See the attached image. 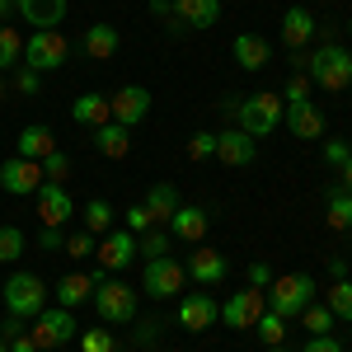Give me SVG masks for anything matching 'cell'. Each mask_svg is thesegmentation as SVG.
Instances as JSON below:
<instances>
[{
    "label": "cell",
    "mask_w": 352,
    "mask_h": 352,
    "mask_svg": "<svg viewBox=\"0 0 352 352\" xmlns=\"http://www.w3.org/2000/svg\"><path fill=\"white\" fill-rule=\"evenodd\" d=\"M80 352H118L113 329H85L80 333Z\"/></svg>",
    "instance_id": "obj_37"
},
{
    "label": "cell",
    "mask_w": 352,
    "mask_h": 352,
    "mask_svg": "<svg viewBox=\"0 0 352 352\" xmlns=\"http://www.w3.org/2000/svg\"><path fill=\"white\" fill-rule=\"evenodd\" d=\"M122 221H127L122 230H132V235H146V230H151V212H146L141 202H136V207H127V212H122Z\"/></svg>",
    "instance_id": "obj_44"
},
{
    "label": "cell",
    "mask_w": 352,
    "mask_h": 352,
    "mask_svg": "<svg viewBox=\"0 0 352 352\" xmlns=\"http://www.w3.org/2000/svg\"><path fill=\"white\" fill-rule=\"evenodd\" d=\"M104 282V272H66L61 282H56V305H66V310H76L85 300H94V287Z\"/></svg>",
    "instance_id": "obj_16"
},
{
    "label": "cell",
    "mask_w": 352,
    "mask_h": 352,
    "mask_svg": "<svg viewBox=\"0 0 352 352\" xmlns=\"http://www.w3.org/2000/svg\"><path fill=\"white\" fill-rule=\"evenodd\" d=\"M207 226H212V217H207L202 207H184V202H179V212L169 217V235H174V240L197 244L202 235H207Z\"/></svg>",
    "instance_id": "obj_21"
},
{
    "label": "cell",
    "mask_w": 352,
    "mask_h": 352,
    "mask_svg": "<svg viewBox=\"0 0 352 352\" xmlns=\"http://www.w3.org/2000/svg\"><path fill=\"white\" fill-rule=\"evenodd\" d=\"M169 240H174L169 230H155V226H151V230L141 235V244H136V254H146V258H164V254H169Z\"/></svg>",
    "instance_id": "obj_36"
},
{
    "label": "cell",
    "mask_w": 352,
    "mask_h": 352,
    "mask_svg": "<svg viewBox=\"0 0 352 352\" xmlns=\"http://www.w3.org/2000/svg\"><path fill=\"white\" fill-rule=\"evenodd\" d=\"M80 217H85V230H89V235H109L113 230V207L104 202V197H89Z\"/></svg>",
    "instance_id": "obj_31"
},
{
    "label": "cell",
    "mask_w": 352,
    "mask_h": 352,
    "mask_svg": "<svg viewBox=\"0 0 352 352\" xmlns=\"http://www.w3.org/2000/svg\"><path fill=\"white\" fill-rule=\"evenodd\" d=\"M28 333H33V343L43 352H52V348H61V343H76V338H80V324H76V310L56 305V310H38Z\"/></svg>",
    "instance_id": "obj_7"
},
{
    "label": "cell",
    "mask_w": 352,
    "mask_h": 352,
    "mask_svg": "<svg viewBox=\"0 0 352 352\" xmlns=\"http://www.w3.org/2000/svg\"><path fill=\"white\" fill-rule=\"evenodd\" d=\"M94 151H99L104 160H122V155L132 151V127H122V122L94 127Z\"/></svg>",
    "instance_id": "obj_22"
},
{
    "label": "cell",
    "mask_w": 352,
    "mask_h": 352,
    "mask_svg": "<svg viewBox=\"0 0 352 352\" xmlns=\"http://www.w3.org/2000/svg\"><path fill=\"white\" fill-rule=\"evenodd\" d=\"M109 113H113V122H122V127L146 122L151 118V89L146 85H122L118 94H109Z\"/></svg>",
    "instance_id": "obj_10"
},
{
    "label": "cell",
    "mask_w": 352,
    "mask_h": 352,
    "mask_svg": "<svg viewBox=\"0 0 352 352\" xmlns=\"http://www.w3.org/2000/svg\"><path fill=\"white\" fill-rule=\"evenodd\" d=\"M94 310H99V320L104 324H132L136 320V292L127 282H99L94 287Z\"/></svg>",
    "instance_id": "obj_8"
},
{
    "label": "cell",
    "mask_w": 352,
    "mask_h": 352,
    "mask_svg": "<svg viewBox=\"0 0 352 352\" xmlns=\"http://www.w3.org/2000/svg\"><path fill=\"white\" fill-rule=\"evenodd\" d=\"M324 160L333 164V169H343V164L352 160V146L343 141V136H333V141H324Z\"/></svg>",
    "instance_id": "obj_43"
},
{
    "label": "cell",
    "mask_w": 352,
    "mask_h": 352,
    "mask_svg": "<svg viewBox=\"0 0 352 352\" xmlns=\"http://www.w3.org/2000/svg\"><path fill=\"white\" fill-rule=\"evenodd\" d=\"M217 155V132H192L188 136V160H212Z\"/></svg>",
    "instance_id": "obj_39"
},
{
    "label": "cell",
    "mask_w": 352,
    "mask_h": 352,
    "mask_svg": "<svg viewBox=\"0 0 352 352\" xmlns=\"http://www.w3.org/2000/svg\"><path fill=\"white\" fill-rule=\"evenodd\" d=\"M160 320H136V333H132V343L136 348H155V338H160Z\"/></svg>",
    "instance_id": "obj_42"
},
{
    "label": "cell",
    "mask_w": 352,
    "mask_h": 352,
    "mask_svg": "<svg viewBox=\"0 0 352 352\" xmlns=\"http://www.w3.org/2000/svg\"><path fill=\"white\" fill-rule=\"evenodd\" d=\"M282 99H287V104H305V99H310V76L296 71V76L287 80V89H282Z\"/></svg>",
    "instance_id": "obj_40"
},
{
    "label": "cell",
    "mask_w": 352,
    "mask_h": 352,
    "mask_svg": "<svg viewBox=\"0 0 352 352\" xmlns=\"http://www.w3.org/2000/svg\"><path fill=\"white\" fill-rule=\"evenodd\" d=\"M338 174H343V179H338V184H343V188H348V192H352V160H348V164H343V169H338Z\"/></svg>",
    "instance_id": "obj_52"
},
{
    "label": "cell",
    "mask_w": 352,
    "mask_h": 352,
    "mask_svg": "<svg viewBox=\"0 0 352 352\" xmlns=\"http://www.w3.org/2000/svg\"><path fill=\"white\" fill-rule=\"evenodd\" d=\"M0 296H5V310H10L14 320H33L38 310H47V287H43L38 272H14V277L0 287Z\"/></svg>",
    "instance_id": "obj_3"
},
{
    "label": "cell",
    "mask_w": 352,
    "mask_h": 352,
    "mask_svg": "<svg viewBox=\"0 0 352 352\" xmlns=\"http://www.w3.org/2000/svg\"><path fill=\"white\" fill-rule=\"evenodd\" d=\"M52 151H56L52 127H24V132H19V141H14V155H19V160H38V164H43Z\"/></svg>",
    "instance_id": "obj_25"
},
{
    "label": "cell",
    "mask_w": 352,
    "mask_h": 352,
    "mask_svg": "<svg viewBox=\"0 0 352 352\" xmlns=\"http://www.w3.org/2000/svg\"><path fill=\"white\" fill-rule=\"evenodd\" d=\"M10 14H14V0H0V24H5Z\"/></svg>",
    "instance_id": "obj_53"
},
{
    "label": "cell",
    "mask_w": 352,
    "mask_h": 352,
    "mask_svg": "<svg viewBox=\"0 0 352 352\" xmlns=\"http://www.w3.org/2000/svg\"><path fill=\"white\" fill-rule=\"evenodd\" d=\"M174 14L184 28H212L221 19V0H174Z\"/></svg>",
    "instance_id": "obj_28"
},
{
    "label": "cell",
    "mask_w": 352,
    "mask_h": 352,
    "mask_svg": "<svg viewBox=\"0 0 352 352\" xmlns=\"http://www.w3.org/2000/svg\"><path fill=\"white\" fill-rule=\"evenodd\" d=\"M184 282H188V268L174 258V254H164V258H146V268H141V292L151 300H174L184 292Z\"/></svg>",
    "instance_id": "obj_4"
},
{
    "label": "cell",
    "mask_w": 352,
    "mask_h": 352,
    "mask_svg": "<svg viewBox=\"0 0 352 352\" xmlns=\"http://www.w3.org/2000/svg\"><path fill=\"white\" fill-rule=\"evenodd\" d=\"M14 14H19L33 33H38V28H56L66 19V0H14Z\"/></svg>",
    "instance_id": "obj_17"
},
{
    "label": "cell",
    "mask_w": 352,
    "mask_h": 352,
    "mask_svg": "<svg viewBox=\"0 0 352 352\" xmlns=\"http://www.w3.org/2000/svg\"><path fill=\"white\" fill-rule=\"evenodd\" d=\"M38 197V217H43V226H66V221L76 217V202H71V192H66V184H47L43 179V188L33 192Z\"/></svg>",
    "instance_id": "obj_12"
},
{
    "label": "cell",
    "mask_w": 352,
    "mask_h": 352,
    "mask_svg": "<svg viewBox=\"0 0 352 352\" xmlns=\"http://www.w3.org/2000/svg\"><path fill=\"white\" fill-rule=\"evenodd\" d=\"M348 33H352V19H348Z\"/></svg>",
    "instance_id": "obj_57"
},
{
    "label": "cell",
    "mask_w": 352,
    "mask_h": 352,
    "mask_svg": "<svg viewBox=\"0 0 352 352\" xmlns=\"http://www.w3.org/2000/svg\"><path fill=\"white\" fill-rule=\"evenodd\" d=\"M254 329H258V338H263L268 348H282V338H287V320H282V315H272V310H263Z\"/></svg>",
    "instance_id": "obj_35"
},
{
    "label": "cell",
    "mask_w": 352,
    "mask_h": 352,
    "mask_svg": "<svg viewBox=\"0 0 352 352\" xmlns=\"http://www.w3.org/2000/svg\"><path fill=\"white\" fill-rule=\"evenodd\" d=\"M305 76H310V85L338 94V89L352 85V52L343 47V43H320L315 52L305 56Z\"/></svg>",
    "instance_id": "obj_1"
},
{
    "label": "cell",
    "mask_w": 352,
    "mask_h": 352,
    "mask_svg": "<svg viewBox=\"0 0 352 352\" xmlns=\"http://www.w3.org/2000/svg\"><path fill=\"white\" fill-rule=\"evenodd\" d=\"M38 249H66V235H61L56 226H43V230H38Z\"/></svg>",
    "instance_id": "obj_48"
},
{
    "label": "cell",
    "mask_w": 352,
    "mask_h": 352,
    "mask_svg": "<svg viewBox=\"0 0 352 352\" xmlns=\"http://www.w3.org/2000/svg\"><path fill=\"white\" fill-rule=\"evenodd\" d=\"M268 352H292V348H268Z\"/></svg>",
    "instance_id": "obj_56"
},
{
    "label": "cell",
    "mask_w": 352,
    "mask_h": 352,
    "mask_svg": "<svg viewBox=\"0 0 352 352\" xmlns=\"http://www.w3.org/2000/svg\"><path fill=\"white\" fill-rule=\"evenodd\" d=\"M315 33H320V28H315V14H310V10L292 5V10L282 14V43H287L292 52H300V47H305V43H310Z\"/></svg>",
    "instance_id": "obj_20"
},
{
    "label": "cell",
    "mask_w": 352,
    "mask_h": 352,
    "mask_svg": "<svg viewBox=\"0 0 352 352\" xmlns=\"http://www.w3.org/2000/svg\"><path fill=\"white\" fill-rule=\"evenodd\" d=\"M141 207L151 212V226H169V217L179 212V188L174 184H155V188L141 197Z\"/></svg>",
    "instance_id": "obj_27"
},
{
    "label": "cell",
    "mask_w": 352,
    "mask_h": 352,
    "mask_svg": "<svg viewBox=\"0 0 352 352\" xmlns=\"http://www.w3.org/2000/svg\"><path fill=\"white\" fill-rule=\"evenodd\" d=\"M14 66H24V38H19V28L0 24V76L14 71Z\"/></svg>",
    "instance_id": "obj_30"
},
{
    "label": "cell",
    "mask_w": 352,
    "mask_h": 352,
    "mask_svg": "<svg viewBox=\"0 0 352 352\" xmlns=\"http://www.w3.org/2000/svg\"><path fill=\"white\" fill-rule=\"evenodd\" d=\"M348 235H352V230H348Z\"/></svg>",
    "instance_id": "obj_58"
},
{
    "label": "cell",
    "mask_w": 352,
    "mask_h": 352,
    "mask_svg": "<svg viewBox=\"0 0 352 352\" xmlns=\"http://www.w3.org/2000/svg\"><path fill=\"white\" fill-rule=\"evenodd\" d=\"M235 61H240V71H263V66L272 61L268 38H258V33H240V38H235Z\"/></svg>",
    "instance_id": "obj_26"
},
{
    "label": "cell",
    "mask_w": 352,
    "mask_h": 352,
    "mask_svg": "<svg viewBox=\"0 0 352 352\" xmlns=\"http://www.w3.org/2000/svg\"><path fill=\"white\" fill-rule=\"evenodd\" d=\"M14 89H19V94H38V89H43V76L28 71V66H14Z\"/></svg>",
    "instance_id": "obj_45"
},
{
    "label": "cell",
    "mask_w": 352,
    "mask_h": 352,
    "mask_svg": "<svg viewBox=\"0 0 352 352\" xmlns=\"http://www.w3.org/2000/svg\"><path fill=\"white\" fill-rule=\"evenodd\" d=\"M94 254H99L104 272L132 268V263H136V235H132V230H109V235H104V244H99Z\"/></svg>",
    "instance_id": "obj_14"
},
{
    "label": "cell",
    "mask_w": 352,
    "mask_h": 352,
    "mask_svg": "<svg viewBox=\"0 0 352 352\" xmlns=\"http://www.w3.org/2000/svg\"><path fill=\"white\" fill-rule=\"evenodd\" d=\"M226 272H230V258H226L221 249H197V254L188 258V277L202 282V287H221Z\"/></svg>",
    "instance_id": "obj_19"
},
{
    "label": "cell",
    "mask_w": 352,
    "mask_h": 352,
    "mask_svg": "<svg viewBox=\"0 0 352 352\" xmlns=\"http://www.w3.org/2000/svg\"><path fill=\"white\" fill-rule=\"evenodd\" d=\"M0 352H10V338H5V333H0Z\"/></svg>",
    "instance_id": "obj_55"
},
{
    "label": "cell",
    "mask_w": 352,
    "mask_h": 352,
    "mask_svg": "<svg viewBox=\"0 0 352 352\" xmlns=\"http://www.w3.org/2000/svg\"><path fill=\"white\" fill-rule=\"evenodd\" d=\"M0 188L10 192V197H33V192L43 188V164L38 160H5L0 164Z\"/></svg>",
    "instance_id": "obj_11"
},
{
    "label": "cell",
    "mask_w": 352,
    "mask_h": 352,
    "mask_svg": "<svg viewBox=\"0 0 352 352\" xmlns=\"http://www.w3.org/2000/svg\"><path fill=\"white\" fill-rule=\"evenodd\" d=\"M71 61V38L66 33H56V28H38L33 38L24 43V66L28 71H56V66H66Z\"/></svg>",
    "instance_id": "obj_6"
},
{
    "label": "cell",
    "mask_w": 352,
    "mask_h": 352,
    "mask_svg": "<svg viewBox=\"0 0 352 352\" xmlns=\"http://www.w3.org/2000/svg\"><path fill=\"white\" fill-rule=\"evenodd\" d=\"M94 249H99V244H94V235H89V230H76V235H66V254H71V258H89Z\"/></svg>",
    "instance_id": "obj_41"
},
{
    "label": "cell",
    "mask_w": 352,
    "mask_h": 352,
    "mask_svg": "<svg viewBox=\"0 0 352 352\" xmlns=\"http://www.w3.org/2000/svg\"><path fill=\"white\" fill-rule=\"evenodd\" d=\"M324 305L333 310V320H348V324H352V282H348V277L333 282V287L324 292Z\"/></svg>",
    "instance_id": "obj_32"
},
{
    "label": "cell",
    "mask_w": 352,
    "mask_h": 352,
    "mask_svg": "<svg viewBox=\"0 0 352 352\" xmlns=\"http://www.w3.org/2000/svg\"><path fill=\"white\" fill-rule=\"evenodd\" d=\"M249 287H258V292H268L272 287V268L258 258V263H249Z\"/></svg>",
    "instance_id": "obj_47"
},
{
    "label": "cell",
    "mask_w": 352,
    "mask_h": 352,
    "mask_svg": "<svg viewBox=\"0 0 352 352\" xmlns=\"http://www.w3.org/2000/svg\"><path fill=\"white\" fill-rule=\"evenodd\" d=\"M80 47H85V56H94V61H109V56L122 47V33L113 24H89L85 38H80Z\"/></svg>",
    "instance_id": "obj_23"
},
{
    "label": "cell",
    "mask_w": 352,
    "mask_h": 352,
    "mask_svg": "<svg viewBox=\"0 0 352 352\" xmlns=\"http://www.w3.org/2000/svg\"><path fill=\"white\" fill-rule=\"evenodd\" d=\"M71 122H80V127H104V122H113L109 113V94H80L76 104H71Z\"/></svg>",
    "instance_id": "obj_24"
},
{
    "label": "cell",
    "mask_w": 352,
    "mask_h": 352,
    "mask_svg": "<svg viewBox=\"0 0 352 352\" xmlns=\"http://www.w3.org/2000/svg\"><path fill=\"white\" fill-rule=\"evenodd\" d=\"M329 226H333V230H352V192L343 188V184H333V188H329Z\"/></svg>",
    "instance_id": "obj_29"
},
{
    "label": "cell",
    "mask_w": 352,
    "mask_h": 352,
    "mask_svg": "<svg viewBox=\"0 0 352 352\" xmlns=\"http://www.w3.org/2000/svg\"><path fill=\"white\" fill-rule=\"evenodd\" d=\"M296 320H300V329H310V333H329V329L338 324L329 305H305V310H300Z\"/></svg>",
    "instance_id": "obj_34"
},
{
    "label": "cell",
    "mask_w": 352,
    "mask_h": 352,
    "mask_svg": "<svg viewBox=\"0 0 352 352\" xmlns=\"http://www.w3.org/2000/svg\"><path fill=\"white\" fill-rule=\"evenodd\" d=\"M282 122L292 127V136H300V141H315V136H324V113H320V104H287V113H282Z\"/></svg>",
    "instance_id": "obj_18"
},
{
    "label": "cell",
    "mask_w": 352,
    "mask_h": 352,
    "mask_svg": "<svg viewBox=\"0 0 352 352\" xmlns=\"http://www.w3.org/2000/svg\"><path fill=\"white\" fill-rule=\"evenodd\" d=\"M263 310H268V292L244 287V292H235V296L221 305V320H226V329H254Z\"/></svg>",
    "instance_id": "obj_9"
},
{
    "label": "cell",
    "mask_w": 352,
    "mask_h": 352,
    "mask_svg": "<svg viewBox=\"0 0 352 352\" xmlns=\"http://www.w3.org/2000/svg\"><path fill=\"white\" fill-rule=\"evenodd\" d=\"M221 320V300L207 296V292H192V296L179 300V324L188 329V333H202V329H212Z\"/></svg>",
    "instance_id": "obj_13"
},
{
    "label": "cell",
    "mask_w": 352,
    "mask_h": 352,
    "mask_svg": "<svg viewBox=\"0 0 352 352\" xmlns=\"http://www.w3.org/2000/svg\"><path fill=\"white\" fill-rule=\"evenodd\" d=\"M300 352H343V343H338L333 333H310V343H305Z\"/></svg>",
    "instance_id": "obj_46"
},
{
    "label": "cell",
    "mask_w": 352,
    "mask_h": 352,
    "mask_svg": "<svg viewBox=\"0 0 352 352\" xmlns=\"http://www.w3.org/2000/svg\"><path fill=\"white\" fill-rule=\"evenodd\" d=\"M217 109H221V113H230V118H235V113H240V94H226V99H221Z\"/></svg>",
    "instance_id": "obj_51"
},
{
    "label": "cell",
    "mask_w": 352,
    "mask_h": 352,
    "mask_svg": "<svg viewBox=\"0 0 352 352\" xmlns=\"http://www.w3.org/2000/svg\"><path fill=\"white\" fill-rule=\"evenodd\" d=\"M24 230L19 226H0V263H19L24 258Z\"/></svg>",
    "instance_id": "obj_33"
},
{
    "label": "cell",
    "mask_w": 352,
    "mask_h": 352,
    "mask_svg": "<svg viewBox=\"0 0 352 352\" xmlns=\"http://www.w3.org/2000/svg\"><path fill=\"white\" fill-rule=\"evenodd\" d=\"M329 277L343 282V277H348V258H329Z\"/></svg>",
    "instance_id": "obj_50"
},
{
    "label": "cell",
    "mask_w": 352,
    "mask_h": 352,
    "mask_svg": "<svg viewBox=\"0 0 352 352\" xmlns=\"http://www.w3.org/2000/svg\"><path fill=\"white\" fill-rule=\"evenodd\" d=\"M282 113H287V99L263 89V94H244L235 118H240V132H249L254 141H258V136H268V132L282 127Z\"/></svg>",
    "instance_id": "obj_2"
},
{
    "label": "cell",
    "mask_w": 352,
    "mask_h": 352,
    "mask_svg": "<svg viewBox=\"0 0 352 352\" xmlns=\"http://www.w3.org/2000/svg\"><path fill=\"white\" fill-rule=\"evenodd\" d=\"M254 155H258V141L249 132H240V127H226V132H217V160L221 164H235V169H244V164H254Z\"/></svg>",
    "instance_id": "obj_15"
},
{
    "label": "cell",
    "mask_w": 352,
    "mask_h": 352,
    "mask_svg": "<svg viewBox=\"0 0 352 352\" xmlns=\"http://www.w3.org/2000/svg\"><path fill=\"white\" fill-rule=\"evenodd\" d=\"M5 94H10V85H5V76H0V99H5Z\"/></svg>",
    "instance_id": "obj_54"
},
{
    "label": "cell",
    "mask_w": 352,
    "mask_h": 352,
    "mask_svg": "<svg viewBox=\"0 0 352 352\" xmlns=\"http://www.w3.org/2000/svg\"><path fill=\"white\" fill-rule=\"evenodd\" d=\"M66 174H71V155H66V151H52V155L43 160V179H47V184H66Z\"/></svg>",
    "instance_id": "obj_38"
},
{
    "label": "cell",
    "mask_w": 352,
    "mask_h": 352,
    "mask_svg": "<svg viewBox=\"0 0 352 352\" xmlns=\"http://www.w3.org/2000/svg\"><path fill=\"white\" fill-rule=\"evenodd\" d=\"M315 300V277H305V272H292V277H272L268 287V310L272 315H282V320H296L300 310Z\"/></svg>",
    "instance_id": "obj_5"
},
{
    "label": "cell",
    "mask_w": 352,
    "mask_h": 352,
    "mask_svg": "<svg viewBox=\"0 0 352 352\" xmlns=\"http://www.w3.org/2000/svg\"><path fill=\"white\" fill-rule=\"evenodd\" d=\"M10 352H43V348L33 343V333H14L10 338Z\"/></svg>",
    "instance_id": "obj_49"
}]
</instances>
